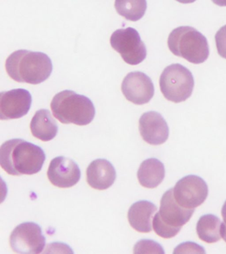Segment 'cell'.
<instances>
[{
  "instance_id": "1",
  "label": "cell",
  "mask_w": 226,
  "mask_h": 254,
  "mask_svg": "<svg viewBox=\"0 0 226 254\" xmlns=\"http://www.w3.org/2000/svg\"><path fill=\"white\" fill-rule=\"evenodd\" d=\"M46 155L40 146L23 139H11L0 148V164L9 175H33L40 172Z\"/></svg>"
},
{
  "instance_id": "2",
  "label": "cell",
  "mask_w": 226,
  "mask_h": 254,
  "mask_svg": "<svg viewBox=\"0 0 226 254\" xmlns=\"http://www.w3.org/2000/svg\"><path fill=\"white\" fill-rule=\"evenodd\" d=\"M5 69L13 80L37 85L50 77L53 64L46 54L19 50L7 58Z\"/></svg>"
},
{
  "instance_id": "3",
  "label": "cell",
  "mask_w": 226,
  "mask_h": 254,
  "mask_svg": "<svg viewBox=\"0 0 226 254\" xmlns=\"http://www.w3.org/2000/svg\"><path fill=\"white\" fill-rule=\"evenodd\" d=\"M53 115L63 124L84 126L94 119L92 101L84 95L71 90L61 91L55 95L51 103Z\"/></svg>"
},
{
  "instance_id": "4",
  "label": "cell",
  "mask_w": 226,
  "mask_h": 254,
  "mask_svg": "<svg viewBox=\"0 0 226 254\" xmlns=\"http://www.w3.org/2000/svg\"><path fill=\"white\" fill-rule=\"evenodd\" d=\"M194 210V208L180 206L174 198L173 188L170 189L162 195L159 211L152 220L154 231L160 237L166 239L174 237L182 226L189 221Z\"/></svg>"
},
{
  "instance_id": "5",
  "label": "cell",
  "mask_w": 226,
  "mask_h": 254,
  "mask_svg": "<svg viewBox=\"0 0 226 254\" xmlns=\"http://www.w3.org/2000/svg\"><path fill=\"white\" fill-rule=\"evenodd\" d=\"M168 47L173 55L195 64L204 63L209 57L207 39L200 32L188 26L176 28L170 33Z\"/></svg>"
},
{
  "instance_id": "6",
  "label": "cell",
  "mask_w": 226,
  "mask_h": 254,
  "mask_svg": "<svg viewBox=\"0 0 226 254\" xmlns=\"http://www.w3.org/2000/svg\"><path fill=\"white\" fill-rule=\"evenodd\" d=\"M160 91L168 101L178 103L189 98L194 81L191 71L180 64L168 65L160 75Z\"/></svg>"
},
{
  "instance_id": "7",
  "label": "cell",
  "mask_w": 226,
  "mask_h": 254,
  "mask_svg": "<svg viewBox=\"0 0 226 254\" xmlns=\"http://www.w3.org/2000/svg\"><path fill=\"white\" fill-rule=\"evenodd\" d=\"M110 44L128 64L138 65L146 59V46L134 28L116 30L111 36Z\"/></svg>"
},
{
  "instance_id": "8",
  "label": "cell",
  "mask_w": 226,
  "mask_h": 254,
  "mask_svg": "<svg viewBox=\"0 0 226 254\" xmlns=\"http://www.w3.org/2000/svg\"><path fill=\"white\" fill-rule=\"evenodd\" d=\"M9 244L15 253L38 254L41 253L46 244L40 226L34 222H23L11 232Z\"/></svg>"
},
{
  "instance_id": "9",
  "label": "cell",
  "mask_w": 226,
  "mask_h": 254,
  "mask_svg": "<svg viewBox=\"0 0 226 254\" xmlns=\"http://www.w3.org/2000/svg\"><path fill=\"white\" fill-rule=\"evenodd\" d=\"M173 192L176 202L180 206L192 209L205 201L208 195V187L203 179L189 175L176 183Z\"/></svg>"
},
{
  "instance_id": "10",
  "label": "cell",
  "mask_w": 226,
  "mask_h": 254,
  "mask_svg": "<svg viewBox=\"0 0 226 254\" xmlns=\"http://www.w3.org/2000/svg\"><path fill=\"white\" fill-rule=\"evenodd\" d=\"M122 91L126 98L136 105L150 102L154 93L153 83L150 77L142 71H133L125 77Z\"/></svg>"
},
{
  "instance_id": "11",
  "label": "cell",
  "mask_w": 226,
  "mask_h": 254,
  "mask_svg": "<svg viewBox=\"0 0 226 254\" xmlns=\"http://www.w3.org/2000/svg\"><path fill=\"white\" fill-rule=\"evenodd\" d=\"M32 97L25 89L2 91L0 95V119L9 120L21 118L30 110Z\"/></svg>"
},
{
  "instance_id": "12",
  "label": "cell",
  "mask_w": 226,
  "mask_h": 254,
  "mask_svg": "<svg viewBox=\"0 0 226 254\" xmlns=\"http://www.w3.org/2000/svg\"><path fill=\"white\" fill-rule=\"evenodd\" d=\"M47 176L53 186L69 188L78 184L81 172L75 161L66 157L59 156L51 160Z\"/></svg>"
},
{
  "instance_id": "13",
  "label": "cell",
  "mask_w": 226,
  "mask_h": 254,
  "mask_svg": "<svg viewBox=\"0 0 226 254\" xmlns=\"http://www.w3.org/2000/svg\"><path fill=\"white\" fill-rule=\"evenodd\" d=\"M141 136L148 144L160 145L165 142L169 136V128L165 119L155 111L145 113L140 119Z\"/></svg>"
},
{
  "instance_id": "14",
  "label": "cell",
  "mask_w": 226,
  "mask_h": 254,
  "mask_svg": "<svg viewBox=\"0 0 226 254\" xmlns=\"http://www.w3.org/2000/svg\"><path fill=\"white\" fill-rule=\"evenodd\" d=\"M86 176L89 186L95 190H106L114 184L116 172L108 160L97 159L89 165Z\"/></svg>"
},
{
  "instance_id": "15",
  "label": "cell",
  "mask_w": 226,
  "mask_h": 254,
  "mask_svg": "<svg viewBox=\"0 0 226 254\" xmlns=\"http://www.w3.org/2000/svg\"><path fill=\"white\" fill-rule=\"evenodd\" d=\"M156 210L155 204L148 200L135 202L129 209V222L136 231L148 233L152 230V220Z\"/></svg>"
},
{
  "instance_id": "16",
  "label": "cell",
  "mask_w": 226,
  "mask_h": 254,
  "mask_svg": "<svg viewBox=\"0 0 226 254\" xmlns=\"http://www.w3.org/2000/svg\"><path fill=\"white\" fill-rule=\"evenodd\" d=\"M30 128L33 136L44 142L53 140L59 130L56 121L47 109H40L35 113Z\"/></svg>"
},
{
  "instance_id": "17",
  "label": "cell",
  "mask_w": 226,
  "mask_h": 254,
  "mask_svg": "<svg viewBox=\"0 0 226 254\" xmlns=\"http://www.w3.org/2000/svg\"><path fill=\"white\" fill-rule=\"evenodd\" d=\"M165 176L164 164L156 158L144 161L138 172L139 182L144 188L153 189L161 184Z\"/></svg>"
},
{
  "instance_id": "18",
  "label": "cell",
  "mask_w": 226,
  "mask_h": 254,
  "mask_svg": "<svg viewBox=\"0 0 226 254\" xmlns=\"http://www.w3.org/2000/svg\"><path fill=\"white\" fill-rule=\"evenodd\" d=\"M222 222L214 214L202 216L196 224V232L202 241L208 244L215 243L221 239Z\"/></svg>"
},
{
  "instance_id": "19",
  "label": "cell",
  "mask_w": 226,
  "mask_h": 254,
  "mask_svg": "<svg viewBox=\"0 0 226 254\" xmlns=\"http://www.w3.org/2000/svg\"><path fill=\"white\" fill-rule=\"evenodd\" d=\"M148 3L146 0H116L115 8L119 15L131 21L142 19L146 13Z\"/></svg>"
},
{
  "instance_id": "20",
  "label": "cell",
  "mask_w": 226,
  "mask_h": 254,
  "mask_svg": "<svg viewBox=\"0 0 226 254\" xmlns=\"http://www.w3.org/2000/svg\"><path fill=\"white\" fill-rule=\"evenodd\" d=\"M134 253L164 254L163 248L157 242L150 240H142L134 246Z\"/></svg>"
},
{
  "instance_id": "21",
  "label": "cell",
  "mask_w": 226,
  "mask_h": 254,
  "mask_svg": "<svg viewBox=\"0 0 226 254\" xmlns=\"http://www.w3.org/2000/svg\"><path fill=\"white\" fill-rule=\"evenodd\" d=\"M215 39L218 54L220 57L226 59V25L218 30Z\"/></svg>"
},
{
  "instance_id": "22",
  "label": "cell",
  "mask_w": 226,
  "mask_h": 254,
  "mask_svg": "<svg viewBox=\"0 0 226 254\" xmlns=\"http://www.w3.org/2000/svg\"><path fill=\"white\" fill-rule=\"evenodd\" d=\"M195 250L196 253H205V251L204 250V248L202 246H198L196 243L193 242H185V243H182L180 245L177 246L174 250V254L176 253H181L182 251L184 250L188 249Z\"/></svg>"
},
{
  "instance_id": "23",
  "label": "cell",
  "mask_w": 226,
  "mask_h": 254,
  "mask_svg": "<svg viewBox=\"0 0 226 254\" xmlns=\"http://www.w3.org/2000/svg\"><path fill=\"white\" fill-rule=\"evenodd\" d=\"M222 216L224 222H222L221 235L224 241L226 242V200L222 208Z\"/></svg>"
},
{
  "instance_id": "24",
  "label": "cell",
  "mask_w": 226,
  "mask_h": 254,
  "mask_svg": "<svg viewBox=\"0 0 226 254\" xmlns=\"http://www.w3.org/2000/svg\"><path fill=\"white\" fill-rule=\"evenodd\" d=\"M212 1L216 5L221 6V7L226 6V0H212Z\"/></svg>"
},
{
  "instance_id": "25",
  "label": "cell",
  "mask_w": 226,
  "mask_h": 254,
  "mask_svg": "<svg viewBox=\"0 0 226 254\" xmlns=\"http://www.w3.org/2000/svg\"><path fill=\"white\" fill-rule=\"evenodd\" d=\"M180 3H194V1H196V0H176Z\"/></svg>"
}]
</instances>
